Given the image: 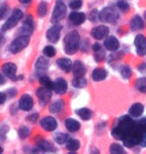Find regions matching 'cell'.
Wrapping results in <instances>:
<instances>
[{
    "label": "cell",
    "mask_w": 146,
    "mask_h": 154,
    "mask_svg": "<svg viewBox=\"0 0 146 154\" xmlns=\"http://www.w3.org/2000/svg\"><path fill=\"white\" fill-rule=\"evenodd\" d=\"M5 83V78H4V76H3L1 73H0V86L3 85Z\"/></svg>",
    "instance_id": "cell-50"
},
{
    "label": "cell",
    "mask_w": 146,
    "mask_h": 154,
    "mask_svg": "<svg viewBox=\"0 0 146 154\" xmlns=\"http://www.w3.org/2000/svg\"><path fill=\"white\" fill-rule=\"evenodd\" d=\"M137 70L142 74H146V63H141L137 66Z\"/></svg>",
    "instance_id": "cell-46"
},
{
    "label": "cell",
    "mask_w": 146,
    "mask_h": 154,
    "mask_svg": "<svg viewBox=\"0 0 146 154\" xmlns=\"http://www.w3.org/2000/svg\"><path fill=\"white\" fill-rule=\"evenodd\" d=\"M135 89L141 93L146 94V77H140L135 81Z\"/></svg>",
    "instance_id": "cell-30"
},
{
    "label": "cell",
    "mask_w": 146,
    "mask_h": 154,
    "mask_svg": "<svg viewBox=\"0 0 146 154\" xmlns=\"http://www.w3.org/2000/svg\"><path fill=\"white\" fill-rule=\"evenodd\" d=\"M40 126H41L43 130L47 132H52L57 129L58 122L56 118H54L53 116H45L40 120Z\"/></svg>",
    "instance_id": "cell-9"
},
{
    "label": "cell",
    "mask_w": 146,
    "mask_h": 154,
    "mask_svg": "<svg viewBox=\"0 0 146 154\" xmlns=\"http://www.w3.org/2000/svg\"><path fill=\"white\" fill-rule=\"evenodd\" d=\"M82 5L83 0H70L69 4H68L71 10H78V9L82 7Z\"/></svg>",
    "instance_id": "cell-39"
},
{
    "label": "cell",
    "mask_w": 146,
    "mask_h": 154,
    "mask_svg": "<svg viewBox=\"0 0 146 154\" xmlns=\"http://www.w3.org/2000/svg\"><path fill=\"white\" fill-rule=\"evenodd\" d=\"M2 152H3V148H2L1 146H0V153H2Z\"/></svg>",
    "instance_id": "cell-53"
},
{
    "label": "cell",
    "mask_w": 146,
    "mask_h": 154,
    "mask_svg": "<svg viewBox=\"0 0 146 154\" xmlns=\"http://www.w3.org/2000/svg\"><path fill=\"white\" fill-rule=\"evenodd\" d=\"M86 85H87V80L85 79L84 76H74V78L72 79V86L74 88L81 89L84 88Z\"/></svg>",
    "instance_id": "cell-29"
},
{
    "label": "cell",
    "mask_w": 146,
    "mask_h": 154,
    "mask_svg": "<svg viewBox=\"0 0 146 154\" xmlns=\"http://www.w3.org/2000/svg\"><path fill=\"white\" fill-rule=\"evenodd\" d=\"M110 30L109 27L107 25H99L96 26L94 28L91 29L90 31V35L92 38H94L95 40H102L104 38H106L108 34H109Z\"/></svg>",
    "instance_id": "cell-12"
},
{
    "label": "cell",
    "mask_w": 146,
    "mask_h": 154,
    "mask_svg": "<svg viewBox=\"0 0 146 154\" xmlns=\"http://www.w3.org/2000/svg\"><path fill=\"white\" fill-rule=\"evenodd\" d=\"M16 94H17V90L15 88H9L7 92H6V96L9 98H13Z\"/></svg>",
    "instance_id": "cell-43"
},
{
    "label": "cell",
    "mask_w": 146,
    "mask_h": 154,
    "mask_svg": "<svg viewBox=\"0 0 146 154\" xmlns=\"http://www.w3.org/2000/svg\"><path fill=\"white\" fill-rule=\"evenodd\" d=\"M36 143H37V148H38L39 151H43V152H54V151H56V149H55L54 147L48 142V141L44 140L43 138L36 139Z\"/></svg>",
    "instance_id": "cell-25"
},
{
    "label": "cell",
    "mask_w": 146,
    "mask_h": 154,
    "mask_svg": "<svg viewBox=\"0 0 146 154\" xmlns=\"http://www.w3.org/2000/svg\"><path fill=\"white\" fill-rule=\"evenodd\" d=\"M116 6L121 12H123V13H126V12H128L130 10L129 3L125 1V0H118L116 3Z\"/></svg>",
    "instance_id": "cell-37"
},
{
    "label": "cell",
    "mask_w": 146,
    "mask_h": 154,
    "mask_svg": "<svg viewBox=\"0 0 146 154\" xmlns=\"http://www.w3.org/2000/svg\"><path fill=\"white\" fill-rule=\"evenodd\" d=\"M68 19H69L70 23L74 26H79L83 24L87 19V16L84 12H80L77 10H72V12L69 14L68 16Z\"/></svg>",
    "instance_id": "cell-15"
},
{
    "label": "cell",
    "mask_w": 146,
    "mask_h": 154,
    "mask_svg": "<svg viewBox=\"0 0 146 154\" xmlns=\"http://www.w3.org/2000/svg\"><path fill=\"white\" fill-rule=\"evenodd\" d=\"M23 18V12L19 8H15L8 19L5 21V23L2 25V31H7L12 29L18 24V22Z\"/></svg>",
    "instance_id": "cell-6"
},
{
    "label": "cell",
    "mask_w": 146,
    "mask_h": 154,
    "mask_svg": "<svg viewBox=\"0 0 146 154\" xmlns=\"http://www.w3.org/2000/svg\"><path fill=\"white\" fill-rule=\"evenodd\" d=\"M103 45L105 49L109 52H116L120 48V42L115 36H107L106 38H104Z\"/></svg>",
    "instance_id": "cell-16"
},
{
    "label": "cell",
    "mask_w": 146,
    "mask_h": 154,
    "mask_svg": "<svg viewBox=\"0 0 146 154\" xmlns=\"http://www.w3.org/2000/svg\"><path fill=\"white\" fill-rule=\"evenodd\" d=\"M4 41V36H3V34L1 32H0V45H1V43Z\"/></svg>",
    "instance_id": "cell-52"
},
{
    "label": "cell",
    "mask_w": 146,
    "mask_h": 154,
    "mask_svg": "<svg viewBox=\"0 0 146 154\" xmlns=\"http://www.w3.org/2000/svg\"><path fill=\"white\" fill-rule=\"evenodd\" d=\"M48 12V4L45 1H41L38 4V7H37V14H38L39 17H45L46 14Z\"/></svg>",
    "instance_id": "cell-33"
},
{
    "label": "cell",
    "mask_w": 146,
    "mask_h": 154,
    "mask_svg": "<svg viewBox=\"0 0 146 154\" xmlns=\"http://www.w3.org/2000/svg\"><path fill=\"white\" fill-rule=\"evenodd\" d=\"M64 51L68 55L75 54L79 49L80 45V35L76 30L68 32L64 37Z\"/></svg>",
    "instance_id": "cell-2"
},
{
    "label": "cell",
    "mask_w": 146,
    "mask_h": 154,
    "mask_svg": "<svg viewBox=\"0 0 146 154\" xmlns=\"http://www.w3.org/2000/svg\"><path fill=\"white\" fill-rule=\"evenodd\" d=\"M64 106H65L64 100L57 99V100H55L53 103L50 104V106H49V111H50V113H52V114H57V113L62 111Z\"/></svg>",
    "instance_id": "cell-27"
},
{
    "label": "cell",
    "mask_w": 146,
    "mask_h": 154,
    "mask_svg": "<svg viewBox=\"0 0 146 154\" xmlns=\"http://www.w3.org/2000/svg\"><path fill=\"white\" fill-rule=\"evenodd\" d=\"M7 132H8V126L7 125H3L0 127V136H1L2 138H5Z\"/></svg>",
    "instance_id": "cell-44"
},
{
    "label": "cell",
    "mask_w": 146,
    "mask_h": 154,
    "mask_svg": "<svg viewBox=\"0 0 146 154\" xmlns=\"http://www.w3.org/2000/svg\"><path fill=\"white\" fill-rule=\"evenodd\" d=\"M34 30V20H33V17L32 15H27L24 19V22H23V25L20 27L19 29V33L21 35H27V36H30L32 34Z\"/></svg>",
    "instance_id": "cell-14"
},
{
    "label": "cell",
    "mask_w": 146,
    "mask_h": 154,
    "mask_svg": "<svg viewBox=\"0 0 146 154\" xmlns=\"http://www.w3.org/2000/svg\"><path fill=\"white\" fill-rule=\"evenodd\" d=\"M94 53H95V60L97 61V62H101V61L105 58V53L102 50L94 52Z\"/></svg>",
    "instance_id": "cell-42"
},
{
    "label": "cell",
    "mask_w": 146,
    "mask_h": 154,
    "mask_svg": "<svg viewBox=\"0 0 146 154\" xmlns=\"http://www.w3.org/2000/svg\"><path fill=\"white\" fill-rule=\"evenodd\" d=\"M75 112H76V114L79 116V118L83 120V121H88L93 116L92 110L89 108H86V107H82V108L77 109Z\"/></svg>",
    "instance_id": "cell-26"
},
{
    "label": "cell",
    "mask_w": 146,
    "mask_h": 154,
    "mask_svg": "<svg viewBox=\"0 0 146 154\" xmlns=\"http://www.w3.org/2000/svg\"><path fill=\"white\" fill-rule=\"evenodd\" d=\"M56 65L62 70V71H64L65 73H69L71 70H72L73 62L71 61L70 58L62 57V58H58L56 60Z\"/></svg>",
    "instance_id": "cell-21"
},
{
    "label": "cell",
    "mask_w": 146,
    "mask_h": 154,
    "mask_svg": "<svg viewBox=\"0 0 146 154\" xmlns=\"http://www.w3.org/2000/svg\"><path fill=\"white\" fill-rule=\"evenodd\" d=\"M43 55L47 58H52L56 55V49L54 46L52 45H47L43 48Z\"/></svg>",
    "instance_id": "cell-36"
},
{
    "label": "cell",
    "mask_w": 146,
    "mask_h": 154,
    "mask_svg": "<svg viewBox=\"0 0 146 154\" xmlns=\"http://www.w3.org/2000/svg\"><path fill=\"white\" fill-rule=\"evenodd\" d=\"M39 82H40V84H41V86H43V87H46V88L50 89V90L53 89V81H52V80L49 78L48 76H46V75L40 76Z\"/></svg>",
    "instance_id": "cell-34"
},
{
    "label": "cell",
    "mask_w": 146,
    "mask_h": 154,
    "mask_svg": "<svg viewBox=\"0 0 146 154\" xmlns=\"http://www.w3.org/2000/svg\"><path fill=\"white\" fill-rule=\"evenodd\" d=\"M141 147H146V130L144 131L143 135H142V138H141V141H140V144H139Z\"/></svg>",
    "instance_id": "cell-48"
},
{
    "label": "cell",
    "mask_w": 146,
    "mask_h": 154,
    "mask_svg": "<svg viewBox=\"0 0 146 154\" xmlns=\"http://www.w3.org/2000/svg\"><path fill=\"white\" fill-rule=\"evenodd\" d=\"M6 98H7V96H6L5 93H3V92H0V105L1 104H3L6 101Z\"/></svg>",
    "instance_id": "cell-49"
},
{
    "label": "cell",
    "mask_w": 146,
    "mask_h": 154,
    "mask_svg": "<svg viewBox=\"0 0 146 154\" xmlns=\"http://www.w3.org/2000/svg\"><path fill=\"white\" fill-rule=\"evenodd\" d=\"M38 117H39V114H38V113H37V112H34V113H32L31 115H29L28 117H27V119H28L29 121H31V122H35V121H37Z\"/></svg>",
    "instance_id": "cell-45"
},
{
    "label": "cell",
    "mask_w": 146,
    "mask_h": 154,
    "mask_svg": "<svg viewBox=\"0 0 146 154\" xmlns=\"http://www.w3.org/2000/svg\"><path fill=\"white\" fill-rule=\"evenodd\" d=\"M36 96H37V98H38V101H39V103H40V105L44 106V105H46V104L49 102V100L51 99L52 90L41 86V87L37 88Z\"/></svg>",
    "instance_id": "cell-11"
},
{
    "label": "cell",
    "mask_w": 146,
    "mask_h": 154,
    "mask_svg": "<svg viewBox=\"0 0 146 154\" xmlns=\"http://www.w3.org/2000/svg\"><path fill=\"white\" fill-rule=\"evenodd\" d=\"M61 31H62V25L59 23H54L53 26L46 32V38L50 43H57L61 37Z\"/></svg>",
    "instance_id": "cell-8"
},
{
    "label": "cell",
    "mask_w": 146,
    "mask_h": 154,
    "mask_svg": "<svg viewBox=\"0 0 146 154\" xmlns=\"http://www.w3.org/2000/svg\"><path fill=\"white\" fill-rule=\"evenodd\" d=\"M30 42V37L27 35H20L15 38L9 45V50L12 54H17L26 48Z\"/></svg>",
    "instance_id": "cell-5"
},
{
    "label": "cell",
    "mask_w": 146,
    "mask_h": 154,
    "mask_svg": "<svg viewBox=\"0 0 146 154\" xmlns=\"http://www.w3.org/2000/svg\"><path fill=\"white\" fill-rule=\"evenodd\" d=\"M109 152L111 154H124L126 153V150L119 143H112L109 147Z\"/></svg>",
    "instance_id": "cell-32"
},
{
    "label": "cell",
    "mask_w": 146,
    "mask_h": 154,
    "mask_svg": "<svg viewBox=\"0 0 146 154\" xmlns=\"http://www.w3.org/2000/svg\"><path fill=\"white\" fill-rule=\"evenodd\" d=\"M134 46L136 49V54L140 57L146 55V36L143 34H137L134 38Z\"/></svg>",
    "instance_id": "cell-10"
},
{
    "label": "cell",
    "mask_w": 146,
    "mask_h": 154,
    "mask_svg": "<svg viewBox=\"0 0 146 154\" xmlns=\"http://www.w3.org/2000/svg\"><path fill=\"white\" fill-rule=\"evenodd\" d=\"M136 121L130 115H123L117 120L115 126L111 130L113 138L122 141L124 138L131 133L135 127Z\"/></svg>",
    "instance_id": "cell-1"
},
{
    "label": "cell",
    "mask_w": 146,
    "mask_h": 154,
    "mask_svg": "<svg viewBox=\"0 0 146 154\" xmlns=\"http://www.w3.org/2000/svg\"><path fill=\"white\" fill-rule=\"evenodd\" d=\"M91 49H92V51H93V52H97V51H99V50H101V45L99 44L98 42H96V43H94V44L92 45Z\"/></svg>",
    "instance_id": "cell-47"
},
{
    "label": "cell",
    "mask_w": 146,
    "mask_h": 154,
    "mask_svg": "<svg viewBox=\"0 0 146 154\" xmlns=\"http://www.w3.org/2000/svg\"><path fill=\"white\" fill-rule=\"evenodd\" d=\"M108 76V71L105 68H102V67H97L92 71L91 74V78L93 81L95 82H100L103 81L107 78Z\"/></svg>",
    "instance_id": "cell-22"
},
{
    "label": "cell",
    "mask_w": 146,
    "mask_h": 154,
    "mask_svg": "<svg viewBox=\"0 0 146 154\" xmlns=\"http://www.w3.org/2000/svg\"><path fill=\"white\" fill-rule=\"evenodd\" d=\"M33 105H34L33 98L29 94H23L20 97L19 102H18V107L21 110H23V111H30L33 108Z\"/></svg>",
    "instance_id": "cell-17"
},
{
    "label": "cell",
    "mask_w": 146,
    "mask_h": 154,
    "mask_svg": "<svg viewBox=\"0 0 146 154\" xmlns=\"http://www.w3.org/2000/svg\"><path fill=\"white\" fill-rule=\"evenodd\" d=\"M49 68V60L47 59V57L44 56H39L37 58L36 62H35V69L37 72H45L47 71V69Z\"/></svg>",
    "instance_id": "cell-24"
},
{
    "label": "cell",
    "mask_w": 146,
    "mask_h": 154,
    "mask_svg": "<svg viewBox=\"0 0 146 154\" xmlns=\"http://www.w3.org/2000/svg\"><path fill=\"white\" fill-rule=\"evenodd\" d=\"M144 113V105L140 102H136L132 104L128 109V115H130L132 118H139L143 115Z\"/></svg>",
    "instance_id": "cell-18"
},
{
    "label": "cell",
    "mask_w": 146,
    "mask_h": 154,
    "mask_svg": "<svg viewBox=\"0 0 146 154\" xmlns=\"http://www.w3.org/2000/svg\"><path fill=\"white\" fill-rule=\"evenodd\" d=\"M68 139H69V135L63 132H57L53 135V140L57 144H65Z\"/></svg>",
    "instance_id": "cell-31"
},
{
    "label": "cell",
    "mask_w": 146,
    "mask_h": 154,
    "mask_svg": "<svg viewBox=\"0 0 146 154\" xmlns=\"http://www.w3.org/2000/svg\"><path fill=\"white\" fill-rule=\"evenodd\" d=\"M1 70L3 74L7 77V78L11 79L12 81H18V80L24 78L22 75L17 76V66L15 63L12 62L4 63L1 67Z\"/></svg>",
    "instance_id": "cell-7"
},
{
    "label": "cell",
    "mask_w": 146,
    "mask_h": 154,
    "mask_svg": "<svg viewBox=\"0 0 146 154\" xmlns=\"http://www.w3.org/2000/svg\"><path fill=\"white\" fill-rule=\"evenodd\" d=\"M8 11H9V7L7 4H3L0 6V20L4 19L7 16Z\"/></svg>",
    "instance_id": "cell-40"
},
{
    "label": "cell",
    "mask_w": 146,
    "mask_h": 154,
    "mask_svg": "<svg viewBox=\"0 0 146 154\" xmlns=\"http://www.w3.org/2000/svg\"><path fill=\"white\" fill-rule=\"evenodd\" d=\"M64 125L65 128L67 129V131H69L70 133H75V132H78L81 128V124L78 120L74 119V118H66L64 121Z\"/></svg>",
    "instance_id": "cell-20"
},
{
    "label": "cell",
    "mask_w": 146,
    "mask_h": 154,
    "mask_svg": "<svg viewBox=\"0 0 146 154\" xmlns=\"http://www.w3.org/2000/svg\"><path fill=\"white\" fill-rule=\"evenodd\" d=\"M80 146H81V143L77 139H71V138H69L66 141V143H65V147L70 152H76L80 148Z\"/></svg>",
    "instance_id": "cell-28"
},
{
    "label": "cell",
    "mask_w": 146,
    "mask_h": 154,
    "mask_svg": "<svg viewBox=\"0 0 146 154\" xmlns=\"http://www.w3.org/2000/svg\"><path fill=\"white\" fill-rule=\"evenodd\" d=\"M30 135V128L28 126H22L18 129V136L20 139H26Z\"/></svg>",
    "instance_id": "cell-38"
},
{
    "label": "cell",
    "mask_w": 146,
    "mask_h": 154,
    "mask_svg": "<svg viewBox=\"0 0 146 154\" xmlns=\"http://www.w3.org/2000/svg\"><path fill=\"white\" fill-rule=\"evenodd\" d=\"M144 19L146 20V10L144 11Z\"/></svg>",
    "instance_id": "cell-54"
},
{
    "label": "cell",
    "mask_w": 146,
    "mask_h": 154,
    "mask_svg": "<svg viewBox=\"0 0 146 154\" xmlns=\"http://www.w3.org/2000/svg\"><path fill=\"white\" fill-rule=\"evenodd\" d=\"M67 13V6L62 0H56L55 5L52 11V15L50 18L51 23H59L61 20H63Z\"/></svg>",
    "instance_id": "cell-3"
},
{
    "label": "cell",
    "mask_w": 146,
    "mask_h": 154,
    "mask_svg": "<svg viewBox=\"0 0 146 154\" xmlns=\"http://www.w3.org/2000/svg\"><path fill=\"white\" fill-rule=\"evenodd\" d=\"M130 29L132 31H140V30H143L145 28V22L143 20V18L139 15H135L134 17L130 20Z\"/></svg>",
    "instance_id": "cell-19"
},
{
    "label": "cell",
    "mask_w": 146,
    "mask_h": 154,
    "mask_svg": "<svg viewBox=\"0 0 146 154\" xmlns=\"http://www.w3.org/2000/svg\"><path fill=\"white\" fill-rule=\"evenodd\" d=\"M89 20L92 22H96L97 20H99V11L97 9H93L89 14Z\"/></svg>",
    "instance_id": "cell-41"
},
{
    "label": "cell",
    "mask_w": 146,
    "mask_h": 154,
    "mask_svg": "<svg viewBox=\"0 0 146 154\" xmlns=\"http://www.w3.org/2000/svg\"><path fill=\"white\" fill-rule=\"evenodd\" d=\"M19 2L21 4H28V3L31 2V0H19Z\"/></svg>",
    "instance_id": "cell-51"
},
{
    "label": "cell",
    "mask_w": 146,
    "mask_h": 154,
    "mask_svg": "<svg viewBox=\"0 0 146 154\" xmlns=\"http://www.w3.org/2000/svg\"><path fill=\"white\" fill-rule=\"evenodd\" d=\"M119 72H120L121 77H122L123 79L128 80L130 77L132 76V70L130 69V67L128 65H125V64L120 67Z\"/></svg>",
    "instance_id": "cell-35"
},
{
    "label": "cell",
    "mask_w": 146,
    "mask_h": 154,
    "mask_svg": "<svg viewBox=\"0 0 146 154\" xmlns=\"http://www.w3.org/2000/svg\"><path fill=\"white\" fill-rule=\"evenodd\" d=\"M119 19V13L113 7H105L99 12V20L104 23L113 24Z\"/></svg>",
    "instance_id": "cell-4"
},
{
    "label": "cell",
    "mask_w": 146,
    "mask_h": 154,
    "mask_svg": "<svg viewBox=\"0 0 146 154\" xmlns=\"http://www.w3.org/2000/svg\"><path fill=\"white\" fill-rule=\"evenodd\" d=\"M71 71L73 72V75L78 77V76H85L86 74V67L84 65V63L80 60H76L73 62L72 65V70Z\"/></svg>",
    "instance_id": "cell-23"
},
{
    "label": "cell",
    "mask_w": 146,
    "mask_h": 154,
    "mask_svg": "<svg viewBox=\"0 0 146 154\" xmlns=\"http://www.w3.org/2000/svg\"><path fill=\"white\" fill-rule=\"evenodd\" d=\"M55 93L58 95H64L68 91V83L63 77H58L53 81V89Z\"/></svg>",
    "instance_id": "cell-13"
}]
</instances>
